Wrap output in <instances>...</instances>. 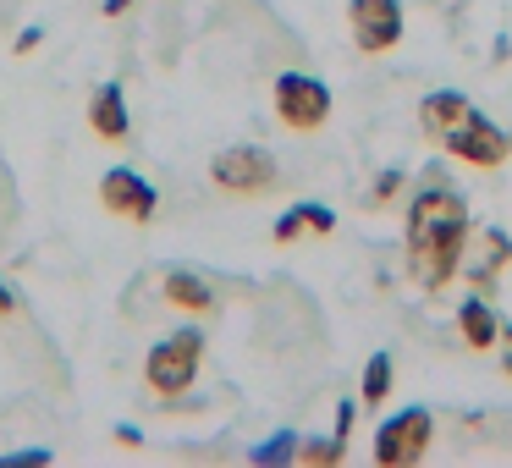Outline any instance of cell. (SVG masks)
<instances>
[{
	"label": "cell",
	"instance_id": "d6986e66",
	"mask_svg": "<svg viewBox=\"0 0 512 468\" xmlns=\"http://www.w3.org/2000/svg\"><path fill=\"white\" fill-rule=\"evenodd\" d=\"M298 210H303V221H309V232H320V237L336 232V215L325 210V204H298Z\"/></svg>",
	"mask_w": 512,
	"mask_h": 468
},
{
	"label": "cell",
	"instance_id": "ffe728a7",
	"mask_svg": "<svg viewBox=\"0 0 512 468\" xmlns=\"http://www.w3.org/2000/svg\"><path fill=\"white\" fill-rule=\"evenodd\" d=\"M39 39H45V28H23V34H17V56H34Z\"/></svg>",
	"mask_w": 512,
	"mask_h": 468
},
{
	"label": "cell",
	"instance_id": "7c38bea8",
	"mask_svg": "<svg viewBox=\"0 0 512 468\" xmlns=\"http://www.w3.org/2000/svg\"><path fill=\"white\" fill-rule=\"evenodd\" d=\"M457 331H463V342L474 347V353H490V347L501 342V320H496V309H490L485 298H463V309H457Z\"/></svg>",
	"mask_w": 512,
	"mask_h": 468
},
{
	"label": "cell",
	"instance_id": "9c48e42d",
	"mask_svg": "<svg viewBox=\"0 0 512 468\" xmlns=\"http://www.w3.org/2000/svg\"><path fill=\"white\" fill-rule=\"evenodd\" d=\"M89 127L105 138V144H127V133H133V122H127V94L122 83H100L89 100Z\"/></svg>",
	"mask_w": 512,
	"mask_h": 468
},
{
	"label": "cell",
	"instance_id": "277c9868",
	"mask_svg": "<svg viewBox=\"0 0 512 468\" xmlns=\"http://www.w3.org/2000/svg\"><path fill=\"white\" fill-rule=\"evenodd\" d=\"M441 149L452 160H463V166H474V171H496V166H507V160H512V133H507V127H496L490 116L468 111L463 122L441 138Z\"/></svg>",
	"mask_w": 512,
	"mask_h": 468
},
{
	"label": "cell",
	"instance_id": "8fae6325",
	"mask_svg": "<svg viewBox=\"0 0 512 468\" xmlns=\"http://www.w3.org/2000/svg\"><path fill=\"white\" fill-rule=\"evenodd\" d=\"M468 111H474V105H468L457 89H435V94H424V100H419V122H424V133H430V138H446Z\"/></svg>",
	"mask_w": 512,
	"mask_h": 468
},
{
	"label": "cell",
	"instance_id": "e0dca14e",
	"mask_svg": "<svg viewBox=\"0 0 512 468\" xmlns=\"http://www.w3.org/2000/svg\"><path fill=\"white\" fill-rule=\"evenodd\" d=\"M402 193V171H380L375 177V188H369V210H386L391 199Z\"/></svg>",
	"mask_w": 512,
	"mask_h": 468
},
{
	"label": "cell",
	"instance_id": "484cf974",
	"mask_svg": "<svg viewBox=\"0 0 512 468\" xmlns=\"http://www.w3.org/2000/svg\"><path fill=\"white\" fill-rule=\"evenodd\" d=\"M501 336H507V347H512V325H507V331H501Z\"/></svg>",
	"mask_w": 512,
	"mask_h": 468
},
{
	"label": "cell",
	"instance_id": "6da1fadb",
	"mask_svg": "<svg viewBox=\"0 0 512 468\" xmlns=\"http://www.w3.org/2000/svg\"><path fill=\"white\" fill-rule=\"evenodd\" d=\"M402 237H408V270L424 281V292H441L463 270L468 237H474L468 204L446 188H424L408 204V232Z\"/></svg>",
	"mask_w": 512,
	"mask_h": 468
},
{
	"label": "cell",
	"instance_id": "9a60e30c",
	"mask_svg": "<svg viewBox=\"0 0 512 468\" xmlns=\"http://www.w3.org/2000/svg\"><path fill=\"white\" fill-rule=\"evenodd\" d=\"M342 457H347L342 435H331V441H298V463H309V468H336Z\"/></svg>",
	"mask_w": 512,
	"mask_h": 468
},
{
	"label": "cell",
	"instance_id": "30bf717a",
	"mask_svg": "<svg viewBox=\"0 0 512 468\" xmlns=\"http://www.w3.org/2000/svg\"><path fill=\"white\" fill-rule=\"evenodd\" d=\"M512 259V243H507V232L501 226H490V232H479V259H463V276L474 281L479 292H490L496 287V270Z\"/></svg>",
	"mask_w": 512,
	"mask_h": 468
},
{
	"label": "cell",
	"instance_id": "5b68a950",
	"mask_svg": "<svg viewBox=\"0 0 512 468\" xmlns=\"http://www.w3.org/2000/svg\"><path fill=\"white\" fill-rule=\"evenodd\" d=\"M276 116L292 133H314L331 116V89L320 78H309V72H281L276 78Z\"/></svg>",
	"mask_w": 512,
	"mask_h": 468
},
{
	"label": "cell",
	"instance_id": "8992f818",
	"mask_svg": "<svg viewBox=\"0 0 512 468\" xmlns=\"http://www.w3.org/2000/svg\"><path fill=\"white\" fill-rule=\"evenodd\" d=\"M430 435H435V419H430L424 408H402V413H391V419L375 430V463H380V468L419 463V457L430 452Z\"/></svg>",
	"mask_w": 512,
	"mask_h": 468
},
{
	"label": "cell",
	"instance_id": "7a4b0ae2",
	"mask_svg": "<svg viewBox=\"0 0 512 468\" xmlns=\"http://www.w3.org/2000/svg\"><path fill=\"white\" fill-rule=\"evenodd\" d=\"M199 358H204V331H177V336H166V342H155L149 358H144L149 391L166 397V402H177L182 391L199 380Z\"/></svg>",
	"mask_w": 512,
	"mask_h": 468
},
{
	"label": "cell",
	"instance_id": "cb8c5ba5",
	"mask_svg": "<svg viewBox=\"0 0 512 468\" xmlns=\"http://www.w3.org/2000/svg\"><path fill=\"white\" fill-rule=\"evenodd\" d=\"M127 6H138V0H105V17H122Z\"/></svg>",
	"mask_w": 512,
	"mask_h": 468
},
{
	"label": "cell",
	"instance_id": "4fadbf2b",
	"mask_svg": "<svg viewBox=\"0 0 512 468\" xmlns=\"http://www.w3.org/2000/svg\"><path fill=\"white\" fill-rule=\"evenodd\" d=\"M166 303H177L188 314H215V287L193 270H166Z\"/></svg>",
	"mask_w": 512,
	"mask_h": 468
},
{
	"label": "cell",
	"instance_id": "44dd1931",
	"mask_svg": "<svg viewBox=\"0 0 512 468\" xmlns=\"http://www.w3.org/2000/svg\"><path fill=\"white\" fill-rule=\"evenodd\" d=\"M6 314H17V287L12 281H0V320H6Z\"/></svg>",
	"mask_w": 512,
	"mask_h": 468
},
{
	"label": "cell",
	"instance_id": "ba28073f",
	"mask_svg": "<svg viewBox=\"0 0 512 468\" xmlns=\"http://www.w3.org/2000/svg\"><path fill=\"white\" fill-rule=\"evenodd\" d=\"M100 204H105L111 215H122V221H138V226H144V221H155L160 193L149 188V182L138 177L133 166H111V171L100 177Z\"/></svg>",
	"mask_w": 512,
	"mask_h": 468
},
{
	"label": "cell",
	"instance_id": "d4e9b609",
	"mask_svg": "<svg viewBox=\"0 0 512 468\" xmlns=\"http://www.w3.org/2000/svg\"><path fill=\"white\" fill-rule=\"evenodd\" d=\"M501 369H507V380H512V347H507V353H501Z\"/></svg>",
	"mask_w": 512,
	"mask_h": 468
},
{
	"label": "cell",
	"instance_id": "603a6c76",
	"mask_svg": "<svg viewBox=\"0 0 512 468\" xmlns=\"http://www.w3.org/2000/svg\"><path fill=\"white\" fill-rule=\"evenodd\" d=\"M116 441H122V446H144V435H138L133 424H122V430H116Z\"/></svg>",
	"mask_w": 512,
	"mask_h": 468
},
{
	"label": "cell",
	"instance_id": "3957f363",
	"mask_svg": "<svg viewBox=\"0 0 512 468\" xmlns=\"http://www.w3.org/2000/svg\"><path fill=\"white\" fill-rule=\"evenodd\" d=\"M210 177H215V188L232 193V199H259V193H276L281 171H276V160H270V149L232 144L210 160Z\"/></svg>",
	"mask_w": 512,
	"mask_h": 468
},
{
	"label": "cell",
	"instance_id": "ac0fdd59",
	"mask_svg": "<svg viewBox=\"0 0 512 468\" xmlns=\"http://www.w3.org/2000/svg\"><path fill=\"white\" fill-rule=\"evenodd\" d=\"M303 232H309V221H303V210H298V204H292V210L281 215L276 226H270V237H276V243H298Z\"/></svg>",
	"mask_w": 512,
	"mask_h": 468
},
{
	"label": "cell",
	"instance_id": "5bb4252c",
	"mask_svg": "<svg viewBox=\"0 0 512 468\" xmlns=\"http://www.w3.org/2000/svg\"><path fill=\"white\" fill-rule=\"evenodd\" d=\"M358 397H364V402H386V397H391V353H375V358L364 364Z\"/></svg>",
	"mask_w": 512,
	"mask_h": 468
},
{
	"label": "cell",
	"instance_id": "7402d4cb",
	"mask_svg": "<svg viewBox=\"0 0 512 468\" xmlns=\"http://www.w3.org/2000/svg\"><path fill=\"white\" fill-rule=\"evenodd\" d=\"M336 435H342V441L353 435V402H342V408H336Z\"/></svg>",
	"mask_w": 512,
	"mask_h": 468
},
{
	"label": "cell",
	"instance_id": "2e32d148",
	"mask_svg": "<svg viewBox=\"0 0 512 468\" xmlns=\"http://www.w3.org/2000/svg\"><path fill=\"white\" fill-rule=\"evenodd\" d=\"M292 457H298V435L292 430H281V435H270L265 446H254V463H292Z\"/></svg>",
	"mask_w": 512,
	"mask_h": 468
},
{
	"label": "cell",
	"instance_id": "52a82bcc",
	"mask_svg": "<svg viewBox=\"0 0 512 468\" xmlns=\"http://www.w3.org/2000/svg\"><path fill=\"white\" fill-rule=\"evenodd\" d=\"M347 28L364 56H386L402 39V0H347Z\"/></svg>",
	"mask_w": 512,
	"mask_h": 468
}]
</instances>
